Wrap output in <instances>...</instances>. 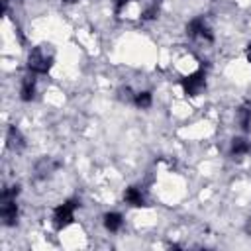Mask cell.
Instances as JSON below:
<instances>
[{
    "instance_id": "1",
    "label": "cell",
    "mask_w": 251,
    "mask_h": 251,
    "mask_svg": "<svg viewBox=\"0 0 251 251\" xmlns=\"http://www.w3.org/2000/svg\"><path fill=\"white\" fill-rule=\"evenodd\" d=\"M51 63H53V59H51L43 49H33V51L27 55V67H29L31 73L45 75V73H49Z\"/></svg>"
},
{
    "instance_id": "2",
    "label": "cell",
    "mask_w": 251,
    "mask_h": 251,
    "mask_svg": "<svg viewBox=\"0 0 251 251\" xmlns=\"http://www.w3.org/2000/svg\"><path fill=\"white\" fill-rule=\"evenodd\" d=\"M75 208H76V200H69V202H65V204L55 208V212H53V226H55V229H63V227H67L73 222Z\"/></svg>"
},
{
    "instance_id": "3",
    "label": "cell",
    "mask_w": 251,
    "mask_h": 251,
    "mask_svg": "<svg viewBox=\"0 0 251 251\" xmlns=\"http://www.w3.org/2000/svg\"><path fill=\"white\" fill-rule=\"evenodd\" d=\"M180 84H182L184 94H188V96H196V94L206 86V76H204V73L196 71V73H192V75L184 76Z\"/></svg>"
},
{
    "instance_id": "4",
    "label": "cell",
    "mask_w": 251,
    "mask_h": 251,
    "mask_svg": "<svg viewBox=\"0 0 251 251\" xmlns=\"http://www.w3.org/2000/svg\"><path fill=\"white\" fill-rule=\"evenodd\" d=\"M186 33H188L190 37H202V39H208V41L214 39L210 27L204 24L202 18H194V20H190L188 25H186Z\"/></svg>"
},
{
    "instance_id": "5",
    "label": "cell",
    "mask_w": 251,
    "mask_h": 251,
    "mask_svg": "<svg viewBox=\"0 0 251 251\" xmlns=\"http://www.w3.org/2000/svg\"><path fill=\"white\" fill-rule=\"evenodd\" d=\"M0 216H2V220H4L8 226H12V224L16 222V218H18V206H16V200H14V198H6V200L2 202Z\"/></svg>"
},
{
    "instance_id": "6",
    "label": "cell",
    "mask_w": 251,
    "mask_h": 251,
    "mask_svg": "<svg viewBox=\"0 0 251 251\" xmlns=\"http://www.w3.org/2000/svg\"><path fill=\"white\" fill-rule=\"evenodd\" d=\"M124 200H126L129 206H145V198H143L141 190H137L135 186L126 188V192H124Z\"/></svg>"
},
{
    "instance_id": "7",
    "label": "cell",
    "mask_w": 251,
    "mask_h": 251,
    "mask_svg": "<svg viewBox=\"0 0 251 251\" xmlns=\"http://www.w3.org/2000/svg\"><path fill=\"white\" fill-rule=\"evenodd\" d=\"M33 94H35V80H33V76H25V78L22 80L20 98H22L24 102H29V100L33 98Z\"/></svg>"
},
{
    "instance_id": "8",
    "label": "cell",
    "mask_w": 251,
    "mask_h": 251,
    "mask_svg": "<svg viewBox=\"0 0 251 251\" xmlns=\"http://www.w3.org/2000/svg\"><path fill=\"white\" fill-rule=\"evenodd\" d=\"M122 224H124V220H122V216L118 212H110V214L104 216V227L108 231H118L122 227Z\"/></svg>"
},
{
    "instance_id": "9",
    "label": "cell",
    "mask_w": 251,
    "mask_h": 251,
    "mask_svg": "<svg viewBox=\"0 0 251 251\" xmlns=\"http://www.w3.org/2000/svg\"><path fill=\"white\" fill-rule=\"evenodd\" d=\"M249 149H251V145H249V141L243 139V137H235V139L231 141V153H233V155H245Z\"/></svg>"
},
{
    "instance_id": "10",
    "label": "cell",
    "mask_w": 251,
    "mask_h": 251,
    "mask_svg": "<svg viewBox=\"0 0 251 251\" xmlns=\"http://www.w3.org/2000/svg\"><path fill=\"white\" fill-rule=\"evenodd\" d=\"M133 102L137 108H149L151 106V92H137L133 94Z\"/></svg>"
},
{
    "instance_id": "11",
    "label": "cell",
    "mask_w": 251,
    "mask_h": 251,
    "mask_svg": "<svg viewBox=\"0 0 251 251\" xmlns=\"http://www.w3.org/2000/svg\"><path fill=\"white\" fill-rule=\"evenodd\" d=\"M8 143H10V147H20L24 141H22V135H20V131L16 129V127H10V131H8Z\"/></svg>"
},
{
    "instance_id": "12",
    "label": "cell",
    "mask_w": 251,
    "mask_h": 251,
    "mask_svg": "<svg viewBox=\"0 0 251 251\" xmlns=\"http://www.w3.org/2000/svg\"><path fill=\"white\" fill-rule=\"evenodd\" d=\"M239 122H241V127H243V129H249V124H251V110L241 108V110H239Z\"/></svg>"
},
{
    "instance_id": "13",
    "label": "cell",
    "mask_w": 251,
    "mask_h": 251,
    "mask_svg": "<svg viewBox=\"0 0 251 251\" xmlns=\"http://www.w3.org/2000/svg\"><path fill=\"white\" fill-rule=\"evenodd\" d=\"M157 12H159V10H157L155 6H151V8H147V10L143 12V20H153V18L157 16Z\"/></svg>"
},
{
    "instance_id": "14",
    "label": "cell",
    "mask_w": 251,
    "mask_h": 251,
    "mask_svg": "<svg viewBox=\"0 0 251 251\" xmlns=\"http://www.w3.org/2000/svg\"><path fill=\"white\" fill-rule=\"evenodd\" d=\"M245 57H247V61H249V63H251V45H249V47H247V51H245Z\"/></svg>"
},
{
    "instance_id": "15",
    "label": "cell",
    "mask_w": 251,
    "mask_h": 251,
    "mask_svg": "<svg viewBox=\"0 0 251 251\" xmlns=\"http://www.w3.org/2000/svg\"><path fill=\"white\" fill-rule=\"evenodd\" d=\"M63 2H67V4H73V2H76V0H63Z\"/></svg>"
}]
</instances>
